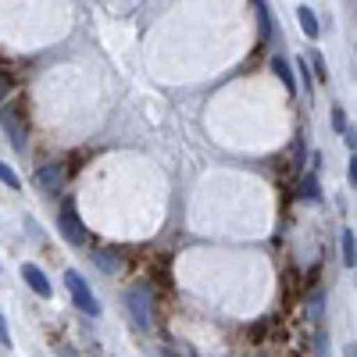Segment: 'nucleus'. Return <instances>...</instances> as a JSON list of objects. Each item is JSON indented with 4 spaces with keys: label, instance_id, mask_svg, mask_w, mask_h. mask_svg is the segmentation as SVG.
I'll return each mask as SVG.
<instances>
[{
    "label": "nucleus",
    "instance_id": "1",
    "mask_svg": "<svg viewBox=\"0 0 357 357\" xmlns=\"http://www.w3.org/2000/svg\"><path fill=\"white\" fill-rule=\"evenodd\" d=\"M65 282H68V293H72L75 307H79L82 314H89V318H97V314H100V304H97L93 289H89V282L75 272V268H68V272H65Z\"/></svg>",
    "mask_w": 357,
    "mask_h": 357
},
{
    "label": "nucleus",
    "instance_id": "2",
    "mask_svg": "<svg viewBox=\"0 0 357 357\" xmlns=\"http://www.w3.org/2000/svg\"><path fill=\"white\" fill-rule=\"evenodd\" d=\"M126 307H129V318H132L136 329H143V333L151 329V289H146L143 282L126 293Z\"/></svg>",
    "mask_w": 357,
    "mask_h": 357
},
{
    "label": "nucleus",
    "instance_id": "3",
    "mask_svg": "<svg viewBox=\"0 0 357 357\" xmlns=\"http://www.w3.org/2000/svg\"><path fill=\"white\" fill-rule=\"evenodd\" d=\"M57 229H61V236H65L72 247H82V243H86V225L79 222L75 200H65V204H61V215H57Z\"/></svg>",
    "mask_w": 357,
    "mask_h": 357
},
{
    "label": "nucleus",
    "instance_id": "4",
    "mask_svg": "<svg viewBox=\"0 0 357 357\" xmlns=\"http://www.w3.org/2000/svg\"><path fill=\"white\" fill-rule=\"evenodd\" d=\"M0 122H4V132H8V139H11V146L15 151H25V126H22V118H18V111L15 107H4V114H0Z\"/></svg>",
    "mask_w": 357,
    "mask_h": 357
},
{
    "label": "nucleus",
    "instance_id": "5",
    "mask_svg": "<svg viewBox=\"0 0 357 357\" xmlns=\"http://www.w3.org/2000/svg\"><path fill=\"white\" fill-rule=\"evenodd\" d=\"M61 183H65V168L61 165H43L36 172V186L43 193H57V190H61Z\"/></svg>",
    "mask_w": 357,
    "mask_h": 357
},
{
    "label": "nucleus",
    "instance_id": "6",
    "mask_svg": "<svg viewBox=\"0 0 357 357\" xmlns=\"http://www.w3.org/2000/svg\"><path fill=\"white\" fill-rule=\"evenodd\" d=\"M22 279L29 282V289H33L36 296H43V301L50 296V279H47L43 272H40L36 264H22Z\"/></svg>",
    "mask_w": 357,
    "mask_h": 357
},
{
    "label": "nucleus",
    "instance_id": "7",
    "mask_svg": "<svg viewBox=\"0 0 357 357\" xmlns=\"http://www.w3.org/2000/svg\"><path fill=\"white\" fill-rule=\"evenodd\" d=\"M296 22H301V29H304V36H307V40H318V36H321L318 15H314L311 8H296Z\"/></svg>",
    "mask_w": 357,
    "mask_h": 357
},
{
    "label": "nucleus",
    "instance_id": "8",
    "mask_svg": "<svg viewBox=\"0 0 357 357\" xmlns=\"http://www.w3.org/2000/svg\"><path fill=\"white\" fill-rule=\"evenodd\" d=\"M272 72L282 79V86L289 89V93H296V79H293V68H289V61H286V57H279V54L272 57Z\"/></svg>",
    "mask_w": 357,
    "mask_h": 357
},
{
    "label": "nucleus",
    "instance_id": "9",
    "mask_svg": "<svg viewBox=\"0 0 357 357\" xmlns=\"http://www.w3.org/2000/svg\"><path fill=\"white\" fill-rule=\"evenodd\" d=\"M254 8H257V25H261V40L272 36V18H268V8H264V0H254Z\"/></svg>",
    "mask_w": 357,
    "mask_h": 357
},
{
    "label": "nucleus",
    "instance_id": "10",
    "mask_svg": "<svg viewBox=\"0 0 357 357\" xmlns=\"http://www.w3.org/2000/svg\"><path fill=\"white\" fill-rule=\"evenodd\" d=\"M343 261L347 264H357V240H354L350 229H343Z\"/></svg>",
    "mask_w": 357,
    "mask_h": 357
},
{
    "label": "nucleus",
    "instance_id": "11",
    "mask_svg": "<svg viewBox=\"0 0 357 357\" xmlns=\"http://www.w3.org/2000/svg\"><path fill=\"white\" fill-rule=\"evenodd\" d=\"M301 197H304V200H311V204H314V200H321V190H318V178H314V175H307L304 183H301Z\"/></svg>",
    "mask_w": 357,
    "mask_h": 357
},
{
    "label": "nucleus",
    "instance_id": "12",
    "mask_svg": "<svg viewBox=\"0 0 357 357\" xmlns=\"http://www.w3.org/2000/svg\"><path fill=\"white\" fill-rule=\"evenodd\" d=\"M0 183H4V186H11V190H18V186H22V178L11 172V165H4V161H0Z\"/></svg>",
    "mask_w": 357,
    "mask_h": 357
},
{
    "label": "nucleus",
    "instance_id": "13",
    "mask_svg": "<svg viewBox=\"0 0 357 357\" xmlns=\"http://www.w3.org/2000/svg\"><path fill=\"white\" fill-rule=\"evenodd\" d=\"M333 129H336V132H347V114H343L340 104L333 107Z\"/></svg>",
    "mask_w": 357,
    "mask_h": 357
},
{
    "label": "nucleus",
    "instance_id": "14",
    "mask_svg": "<svg viewBox=\"0 0 357 357\" xmlns=\"http://www.w3.org/2000/svg\"><path fill=\"white\" fill-rule=\"evenodd\" d=\"M97 264L104 268V272H118V257L114 254H97Z\"/></svg>",
    "mask_w": 357,
    "mask_h": 357
},
{
    "label": "nucleus",
    "instance_id": "15",
    "mask_svg": "<svg viewBox=\"0 0 357 357\" xmlns=\"http://www.w3.org/2000/svg\"><path fill=\"white\" fill-rule=\"evenodd\" d=\"M307 57H311V65H314V75L325 79V61H321V54H318V50H307Z\"/></svg>",
    "mask_w": 357,
    "mask_h": 357
},
{
    "label": "nucleus",
    "instance_id": "16",
    "mask_svg": "<svg viewBox=\"0 0 357 357\" xmlns=\"http://www.w3.org/2000/svg\"><path fill=\"white\" fill-rule=\"evenodd\" d=\"M0 343L11 347V333H8V318H4V314H0Z\"/></svg>",
    "mask_w": 357,
    "mask_h": 357
},
{
    "label": "nucleus",
    "instance_id": "17",
    "mask_svg": "<svg viewBox=\"0 0 357 357\" xmlns=\"http://www.w3.org/2000/svg\"><path fill=\"white\" fill-rule=\"evenodd\" d=\"M347 175H350V186L357 190V154L350 158V168H347Z\"/></svg>",
    "mask_w": 357,
    "mask_h": 357
},
{
    "label": "nucleus",
    "instance_id": "18",
    "mask_svg": "<svg viewBox=\"0 0 357 357\" xmlns=\"http://www.w3.org/2000/svg\"><path fill=\"white\" fill-rule=\"evenodd\" d=\"M301 79H304V86H307V93H311V68H307V61H301Z\"/></svg>",
    "mask_w": 357,
    "mask_h": 357
},
{
    "label": "nucleus",
    "instance_id": "19",
    "mask_svg": "<svg viewBox=\"0 0 357 357\" xmlns=\"http://www.w3.org/2000/svg\"><path fill=\"white\" fill-rule=\"evenodd\" d=\"M343 136H347V143H350V151H354V154H357V132H354V129H347V132H343Z\"/></svg>",
    "mask_w": 357,
    "mask_h": 357
},
{
    "label": "nucleus",
    "instance_id": "20",
    "mask_svg": "<svg viewBox=\"0 0 357 357\" xmlns=\"http://www.w3.org/2000/svg\"><path fill=\"white\" fill-rule=\"evenodd\" d=\"M8 97V86H4V79H0V100H4Z\"/></svg>",
    "mask_w": 357,
    "mask_h": 357
}]
</instances>
